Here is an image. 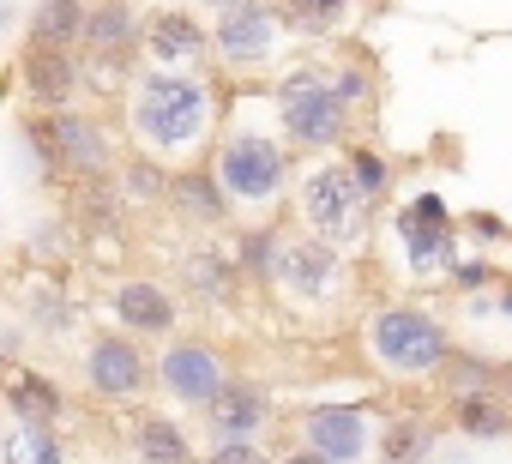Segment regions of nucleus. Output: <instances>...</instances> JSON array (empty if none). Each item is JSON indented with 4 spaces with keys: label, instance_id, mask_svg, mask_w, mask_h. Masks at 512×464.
Masks as SVG:
<instances>
[{
    "label": "nucleus",
    "instance_id": "2f4dec72",
    "mask_svg": "<svg viewBox=\"0 0 512 464\" xmlns=\"http://www.w3.org/2000/svg\"><path fill=\"white\" fill-rule=\"evenodd\" d=\"M344 163L356 169V181H362L374 199H386V193H392V163H386V151H374V145H356V139H350V145H344Z\"/></svg>",
    "mask_w": 512,
    "mask_h": 464
},
{
    "label": "nucleus",
    "instance_id": "e433bc0d",
    "mask_svg": "<svg viewBox=\"0 0 512 464\" xmlns=\"http://www.w3.org/2000/svg\"><path fill=\"white\" fill-rule=\"evenodd\" d=\"M488 308H494L500 320H512V284H506V278H500V284L488 290Z\"/></svg>",
    "mask_w": 512,
    "mask_h": 464
},
{
    "label": "nucleus",
    "instance_id": "f704fd0d",
    "mask_svg": "<svg viewBox=\"0 0 512 464\" xmlns=\"http://www.w3.org/2000/svg\"><path fill=\"white\" fill-rule=\"evenodd\" d=\"M199 464H278L260 440H223V446H211Z\"/></svg>",
    "mask_w": 512,
    "mask_h": 464
},
{
    "label": "nucleus",
    "instance_id": "4c0bfd02",
    "mask_svg": "<svg viewBox=\"0 0 512 464\" xmlns=\"http://www.w3.org/2000/svg\"><path fill=\"white\" fill-rule=\"evenodd\" d=\"M278 464H332V458H320V452H314V446H296V452H284V458H278Z\"/></svg>",
    "mask_w": 512,
    "mask_h": 464
},
{
    "label": "nucleus",
    "instance_id": "bb28decb",
    "mask_svg": "<svg viewBox=\"0 0 512 464\" xmlns=\"http://www.w3.org/2000/svg\"><path fill=\"white\" fill-rule=\"evenodd\" d=\"M500 380H506V362H494V356H476V350H452V362L440 368V386H446V398L500 392Z\"/></svg>",
    "mask_w": 512,
    "mask_h": 464
},
{
    "label": "nucleus",
    "instance_id": "4be33fe9",
    "mask_svg": "<svg viewBox=\"0 0 512 464\" xmlns=\"http://www.w3.org/2000/svg\"><path fill=\"white\" fill-rule=\"evenodd\" d=\"M0 392H7V404H13V416H19V422L61 428V416H67V398H61V386H55L49 374H37V368H13Z\"/></svg>",
    "mask_w": 512,
    "mask_h": 464
},
{
    "label": "nucleus",
    "instance_id": "58836bf2",
    "mask_svg": "<svg viewBox=\"0 0 512 464\" xmlns=\"http://www.w3.org/2000/svg\"><path fill=\"white\" fill-rule=\"evenodd\" d=\"M187 7H211V13H223V7H235V0H187Z\"/></svg>",
    "mask_w": 512,
    "mask_h": 464
},
{
    "label": "nucleus",
    "instance_id": "c85d7f7f",
    "mask_svg": "<svg viewBox=\"0 0 512 464\" xmlns=\"http://www.w3.org/2000/svg\"><path fill=\"white\" fill-rule=\"evenodd\" d=\"M278 7H284V25H290L296 37H332V31L350 19L356 0H278Z\"/></svg>",
    "mask_w": 512,
    "mask_h": 464
},
{
    "label": "nucleus",
    "instance_id": "0eeeda50",
    "mask_svg": "<svg viewBox=\"0 0 512 464\" xmlns=\"http://www.w3.org/2000/svg\"><path fill=\"white\" fill-rule=\"evenodd\" d=\"M458 217L440 193H416L392 211V242L404 254V278L416 284H446L458 266Z\"/></svg>",
    "mask_w": 512,
    "mask_h": 464
},
{
    "label": "nucleus",
    "instance_id": "6ab92c4d",
    "mask_svg": "<svg viewBox=\"0 0 512 464\" xmlns=\"http://www.w3.org/2000/svg\"><path fill=\"white\" fill-rule=\"evenodd\" d=\"M139 49H145V19L133 0H91L79 55L85 61H133Z\"/></svg>",
    "mask_w": 512,
    "mask_h": 464
},
{
    "label": "nucleus",
    "instance_id": "4468645a",
    "mask_svg": "<svg viewBox=\"0 0 512 464\" xmlns=\"http://www.w3.org/2000/svg\"><path fill=\"white\" fill-rule=\"evenodd\" d=\"M79 79H85L79 49L25 43V55H19V91H25V103H31V109H73Z\"/></svg>",
    "mask_w": 512,
    "mask_h": 464
},
{
    "label": "nucleus",
    "instance_id": "c756f323",
    "mask_svg": "<svg viewBox=\"0 0 512 464\" xmlns=\"http://www.w3.org/2000/svg\"><path fill=\"white\" fill-rule=\"evenodd\" d=\"M73 320H79V308H73V296H67V290L37 284V290L25 296V326H37V332H67Z\"/></svg>",
    "mask_w": 512,
    "mask_h": 464
},
{
    "label": "nucleus",
    "instance_id": "f8f14e48",
    "mask_svg": "<svg viewBox=\"0 0 512 464\" xmlns=\"http://www.w3.org/2000/svg\"><path fill=\"white\" fill-rule=\"evenodd\" d=\"M211 446L223 440H266V428L278 422V404H272V386L266 380H247V374H229V386L199 410Z\"/></svg>",
    "mask_w": 512,
    "mask_h": 464
},
{
    "label": "nucleus",
    "instance_id": "c9c22d12",
    "mask_svg": "<svg viewBox=\"0 0 512 464\" xmlns=\"http://www.w3.org/2000/svg\"><path fill=\"white\" fill-rule=\"evenodd\" d=\"M464 229L476 242H506V223L500 217H488V211H476V217H464Z\"/></svg>",
    "mask_w": 512,
    "mask_h": 464
},
{
    "label": "nucleus",
    "instance_id": "f3484780",
    "mask_svg": "<svg viewBox=\"0 0 512 464\" xmlns=\"http://www.w3.org/2000/svg\"><path fill=\"white\" fill-rule=\"evenodd\" d=\"M241 266H235V248H217V242H193L181 260H175V290L199 308H229L241 296Z\"/></svg>",
    "mask_w": 512,
    "mask_h": 464
},
{
    "label": "nucleus",
    "instance_id": "7c9ffc66",
    "mask_svg": "<svg viewBox=\"0 0 512 464\" xmlns=\"http://www.w3.org/2000/svg\"><path fill=\"white\" fill-rule=\"evenodd\" d=\"M7 464H61V440H55V428L19 422V434H13V446H7Z\"/></svg>",
    "mask_w": 512,
    "mask_h": 464
},
{
    "label": "nucleus",
    "instance_id": "a19ab883",
    "mask_svg": "<svg viewBox=\"0 0 512 464\" xmlns=\"http://www.w3.org/2000/svg\"><path fill=\"white\" fill-rule=\"evenodd\" d=\"M428 464H440V458H428Z\"/></svg>",
    "mask_w": 512,
    "mask_h": 464
},
{
    "label": "nucleus",
    "instance_id": "7ed1b4c3",
    "mask_svg": "<svg viewBox=\"0 0 512 464\" xmlns=\"http://www.w3.org/2000/svg\"><path fill=\"white\" fill-rule=\"evenodd\" d=\"M374 193L356 181V169L344 163V151H326L314 157L302 175H296V217L308 236L332 242V248H362L368 242V229H374Z\"/></svg>",
    "mask_w": 512,
    "mask_h": 464
},
{
    "label": "nucleus",
    "instance_id": "f257e3e1",
    "mask_svg": "<svg viewBox=\"0 0 512 464\" xmlns=\"http://www.w3.org/2000/svg\"><path fill=\"white\" fill-rule=\"evenodd\" d=\"M217 127V91L211 79H199L193 67H145L133 73L127 91V133L139 151L175 163V157H199L211 145Z\"/></svg>",
    "mask_w": 512,
    "mask_h": 464
},
{
    "label": "nucleus",
    "instance_id": "b1692460",
    "mask_svg": "<svg viewBox=\"0 0 512 464\" xmlns=\"http://www.w3.org/2000/svg\"><path fill=\"white\" fill-rule=\"evenodd\" d=\"M278 254H284V229H278V223H241V236H235V266H241L247 284L272 290Z\"/></svg>",
    "mask_w": 512,
    "mask_h": 464
},
{
    "label": "nucleus",
    "instance_id": "dca6fc26",
    "mask_svg": "<svg viewBox=\"0 0 512 464\" xmlns=\"http://www.w3.org/2000/svg\"><path fill=\"white\" fill-rule=\"evenodd\" d=\"M163 205L175 211V223L199 229V236H211V229H229V223H235V199L223 193V181H217L211 163L169 169V199H163Z\"/></svg>",
    "mask_w": 512,
    "mask_h": 464
},
{
    "label": "nucleus",
    "instance_id": "412c9836",
    "mask_svg": "<svg viewBox=\"0 0 512 464\" xmlns=\"http://www.w3.org/2000/svg\"><path fill=\"white\" fill-rule=\"evenodd\" d=\"M133 458L139 464H199V446H193V434L175 416L139 410L133 416Z\"/></svg>",
    "mask_w": 512,
    "mask_h": 464
},
{
    "label": "nucleus",
    "instance_id": "ea45409f",
    "mask_svg": "<svg viewBox=\"0 0 512 464\" xmlns=\"http://www.w3.org/2000/svg\"><path fill=\"white\" fill-rule=\"evenodd\" d=\"M500 392H506V398H512V362H506V380H500Z\"/></svg>",
    "mask_w": 512,
    "mask_h": 464
},
{
    "label": "nucleus",
    "instance_id": "423d86ee",
    "mask_svg": "<svg viewBox=\"0 0 512 464\" xmlns=\"http://www.w3.org/2000/svg\"><path fill=\"white\" fill-rule=\"evenodd\" d=\"M25 145L37 151V169L43 181H73V175H91V169H115V145L103 133L97 115H79V109H43L25 121Z\"/></svg>",
    "mask_w": 512,
    "mask_h": 464
},
{
    "label": "nucleus",
    "instance_id": "20e7f679",
    "mask_svg": "<svg viewBox=\"0 0 512 464\" xmlns=\"http://www.w3.org/2000/svg\"><path fill=\"white\" fill-rule=\"evenodd\" d=\"M211 169H217L223 193L235 199V211H278L284 193H296V151L284 133L229 127L211 151Z\"/></svg>",
    "mask_w": 512,
    "mask_h": 464
},
{
    "label": "nucleus",
    "instance_id": "f03ea898",
    "mask_svg": "<svg viewBox=\"0 0 512 464\" xmlns=\"http://www.w3.org/2000/svg\"><path fill=\"white\" fill-rule=\"evenodd\" d=\"M452 350H458L452 326L434 308H422V302H386V308H374L362 320V356L392 386L440 380V368L452 362Z\"/></svg>",
    "mask_w": 512,
    "mask_h": 464
},
{
    "label": "nucleus",
    "instance_id": "72a5a7b5",
    "mask_svg": "<svg viewBox=\"0 0 512 464\" xmlns=\"http://www.w3.org/2000/svg\"><path fill=\"white\" fill-rule=\"evenodd\" d=\"M332 85L344 91V103H350V109H368V103H374V79H368V67H356V61L332 67Z\"/></svg>",
    "mask_w": 512,
    "mask_h": 464
},
{
    "label": "nucleus",
    "instance_id": "2eb2a0df",
    "mask_svg": "<svg viewBox=\"0 0 512 464\" xmlns=\"http://www.w3.org/2000/svg\"><path fill=\"white\" fill-rule=\"evenodd\" d=\"M73 236L91 242V236H121L127 223V193H121V175L115 169H91V175H73L67 181V211Z\"/></svg>",
    "mask_w": 512,
    "mask_h": 464
},
{
    "label": "nucleus",
    "instance_id": "aec40b11",
    "mask_svg": "<svg viewBox=\"0 0 512 464\" xmlns=\"http://www.w3.org/2000/svg\"><path fill=\"white\" fill-rule=\"evenodd\" d=\"M145 55H151V67H193L199 73V61L211 55V31L199 25L193 7H163L145 19Z\"/></svg>",
    "mask_w": 512,
    "mask_h": 464
},
{
    "label": "nucleus",
    "instance_id": "a211bd4d",
    "mask_svg": "<svg viewBox=\"0 0 512 464\" xmlns=\"http://www.w3.org/2000/svg\"><path fill=\"white\" fill-rule=\"evenodd\" d=\"M109 308H115V326L133 338H175V326H181V302L157 278H121Z\"/></svg>",
    "mask_w": 512,
    "mask_h": 464
},
{
    "label": "nucleus",
    "instance_id": "ddd939ff",
    "mask_svg": "<svg viewBox=\"0 0 512 464\" xmlns=\"http://www.w3.org/2000/svg\"><path fill=\"white\" fill-rule=\"evenodd\" d=\"M302 446H314L332 464H362L374 452V410L368 404H308Z\"/></svg>",
    "mask_w": 512,
    "mask_h": 464
},
{
    "label": "nucleus",
    "instance_id": "1a4fd4ad",
    "mask_svg": "<svg viewBox=\"0 0 512 464\" xmlns=\"http://www.w3.org/2000/svg\"><path fill=\"white\" fill-rule=\"evenodd\" d=\"M284 37H290V25H284L278 0H235V7H223L217 25H211V55L229 73H253V67H266L278 55Z\"/></svg>",
    "mask_w": 512,
    "mask_h": 464
},
{
    "label": "nucleus",
    "instance_id": "5701e85b",
    "mask_svg": "<svg viewBox=\"0 0 512 464\" xmlns=\"http://www.w3.org/2000/svg\"><path fill=\"white\" fill-rule=\"evenodd\" d=\"M452 428H458L464 440H512V398H506V392L452 398Z\"/></svg>",
    "mask_w": 512,
    "mask_h": 464
},
{
    "label": "nucleus",
    "instance_id": "393cba45",
    "mask_svg": "<svg viewBox=\"0 0 512 464\" xmlns=\"http://www.w3.org/2000/svg\"><path fill=\"white\" fill-rule=\"evenodd\" d=\"M428 458H434V422H428V416H416V410L386 416L380 464H428Z\"/></svg>",
    "mask_w": 512,
    "mask_h": 464
},
{
    "label": "nucleus",
    "instance_id": "473e14b6",
    "mask_svg": "<svg viewBox=\"0 0 512 464\" xmlns=\"http://www.w3.org/2000/svg\"><path fill=\"white\" fill-rule=\"evenodd\" d=\"M446 284H452L458 296H482V290H494V284H500V266H494V260H458Z\"/></svg>",
    "mask_w": 512,
    "mask_h": 464
},
{
    "label": "nucleus",
    "instance_id": "9d476101",
    "mask_svg": "<svg viewBox=\"0 0 512 464\" xmlns=\"http://www.w3.org/2000/svg\"><path fill=\"white\" fill-rule=\"evenodd\" d=\"M79 374H85V392L91 398H103V404H133V398H145L151 386H157V362L139 350V338L133 332H97L91 344H85V356H79Z\"/></svg>",
    "mask_w": 512,
    "mask_h": 464
},
{
    "label": "nucleus",
    "instance_id": "9b49d317",
    "mask_svg": "<svg viewBox=\"0 0 512 464\" xmlns=\"http://www.w3.org/2000/svg\"><path fill=\"white\" fill-rule=\"evenodd\" d=\"M229 356L211 344V338H163V356H157V392L181 410H205L223 386H229Z\"/></svg>",
    "mask_w": 512,
    "mask_h": 464
},
{
    "label": "nucleus",
    "instance_id": "39448f33",
    "mask_svg": "<svg viewBox=\"0 0 512 464\" xmlns=\"http://www.w3.org/2000/svg\"><path fill=\"white\" fill-rule=\"evenodd\" d=\"M272 109H278V133L290 139V151H308V157H326V151H344L350 145V127H356V109L344 103V91L332 85V67H290L278 85H272Z\"/></svg>",
    "mask_w": 512,
    "mask_h": 464
},
{
    "label": "nucleus",
    "instance_id": "a878e982",
    "mask_svg": "<svg viewBox=\"0 0 512 464\" xmlns=\"http://www.w3.org/2000/svg\"><path fill=\"white\" fill-rule=\"evenodd\" d=\"M85 0H37L31 7V43H55V49H79L85 37Z\"/></svg>",
    "mask_w": 512,
    "mask_h": 464
},
{
    "label": "nucleus",
    "instance_id": "6e6552de",
    "mask_svg": "<svg viewBox=\"0 0 512 464\" xmlns=\"http://www.w3.org/2000/svg\"><path fill=\"white\" fill-rule=\"evenodd\" d=\"M272 290L296 308H332L344 290H350V266H344V248L320 242V236H284V254H278V272H272Z\"/></svg>",
    "mask_w": 512,
    "mask_h": 464
},
{
    "label": "nucleus",
    "instance_id": "cd10ccee",
    "mask_svg": "<svg viewBox=\"0 0 512 464\" xmlns=\"http://www.w3.org/2000/svg\"><path fill=\"white\" fill-rule=\"evenodd\" d=\"M115 175H121L127 205H163V199H169V163H163V157H151V151H139V157H127V163H115Z\"/></svg>",
    "mask_w": 512,
    "mask_h": 464
}]
</instances>
